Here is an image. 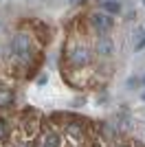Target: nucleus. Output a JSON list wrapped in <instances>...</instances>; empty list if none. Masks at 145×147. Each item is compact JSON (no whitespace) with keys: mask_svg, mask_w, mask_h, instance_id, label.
Returning <instances> with one entry per match:
<instances>
[{"mask_svg":"<svg viewBox=\"0 0 145 147\" xmlns=\"http://www.w3.org/2000/svg\"><path fill=\"white\" fill-rule=\"evenodd\" d=\"M119 147H130V145H119Z\"/></svg>","mask_w":145,"mask_h":147,"instance_id":"obj_12","label":"nucleus"},{"mask_svg":"<svg viewBox=\"0 0 145 147\" xmlns=\"http://www.w3.org/2000/svg\"><path fill=\"white\" fill-rule=\"evenodd\" d=\"M64 136L68 138L70 145H79V143L84 141V123H79V121L66 123L64 125Z\"/></svg>","mask_w":145,"mask_h":147,"instance_id":"obj_4","label":"nucleus"},{"mask_svg":"<svg viewBox=\"0 0 145 147\" xmlns=\"http://www.w3.org/2000/svg\"><path fill=\"white\" fill-rule=\"evenodd\" d=\"M68 61H70L72 66H77V68L88 66L92 61V53L86 49V46H72L70 53H68Z\"/></svg>","mask_w":145,"mask_h":147,"instance_id":"obj_2","label":"nucleus"},{"mask_svg":"<svg viewBox=\"0 0 145 147\" xmlns=\"http://www.w3.org/2000/svg\"><path fill=\"white\" fill-rule=\"evenodd\" d=\"M145 49V33H143V37H141V42L136 44V51H143Z\"/></svg>","mask_w":145,"mask_h":147,"instance_id":"obj_10","label":"nucleus"},{"mask_svg":"<svg viewBox=\"0 0 145 147\" xmlns=\"http://www.w3.org/2000/svg\"><path fill=\"white\" fill-rule=\"evenodd\" d=\"M143 99H145V94H143Z\"/></svg>","mask_w":145,"mask_h":147,"instance_id":"obj_14","label":"nucleus"},{"mask_svg":"<svg viewBox=\"0 0 145 147\" xmlns=\"http://www.w3.org/2000/svg\"><path fill=\"white\" fill-rule=\"evenodd\" d=\"M112 51H115L112 40H110L108 35H99V40H97V53H99L101 57H110Z\"/></svg>","mask_w":145,"mask_h":147,"instance_id":"obj_6","label":"nucleus"},{"mask_svg":"<svg viewBox=\"0 0 145 147\" xmlns=\"http://www.w3.org/2000/svg\"><path fill=\"white\" fill-rule=\"evenodd\" d=\"M72 5H79V2H84V0H70Z\"/></svg>","mask_w":145,"mask_h":147,"instance_id":"obj_11","label":"nucleus"},{"mask_svg":"<svg viewBox=\"0 0 145 147\" xmlns=\"http://www.w3.org/2000/svg\"><path fill=\"white\" fill-rule=\"evenodd\" d=\"M7 134H9V127H7V123L0 119V141H5L7 138Z\"/></svg>","mask_w":145,"mask_h":147,"instance_id":"obj_9","label":"nucleus"},{"mask_svg":"<svg viewBox=\"0 0 145 147\" xmlns=\"http://www.w3.org/2000/svg\"><path fill=\"white\" fill-rule=\"evenodd\" d=\"M90 22H92V26L97 29L99 35H106V33L112 29V24H115V20L110 18V13H106V11L92 13V16H90Z\"/></svg>","mask_w":145,"mask_h":147,"instance_id":"obj_3","label":"nucleus"},{"mask_svg":"<svg viewBox=\"0 0 145 147\" xmlns=\"http://www.w3.org/2000/svg\"><path fill=\"white\" fill-rule=\"evenodd\" d=\"M101 9L106 13H110V16H117V13L121 11V2H119V0H103Z\"/></svg>","mask_w":145,"mask_h":147,"instance_id":"obj_7","label":"nucleus"},{"mask_svg":"<svg viewBox=\"0 0 145 147\" xmlns=\"http://www.w3.org/2000/svg\"><path fill=\"white\" fill-rule=\"evenodd\" d=\"M13 103V92L7 88H0V108H9Z\"/></svg>","mask_w":145,"mask_h":147,"instance_id":"obj_8","label":"nucleus"},{"mask_svg":"<svg viewBox=\"0 0 145 147\" xmlns=\"http://www.w3.org/2000/svg\"><path fill=\"white\" fill-rule=\"evenodd\" d=\"M11 55L20 61V64H29L31 59V35L29 33H16L11 40Z\"/></svg>","mask_w":145,"mask_h":147,"instance_id":"obj_1","label":"nucleus"},{"mask_svg":"<svg viewBox=\"0 0 145 147\" xmlns=\"http://www.w3.org/2000/svg\"><path fill=\"white\" fill-rule=\"evenodd\" d=\"M64 138H62L60 132H55V129H46L42 136H40V141H37V147H62Z\"/></svg>","mask_w":145,"mask_h":147,"instance_id":"obj_5","label":"nucleus"},{"mask_svg":"<svg viewBox=\"0 0 145 147\" xmlns=\"http://www.w3.org/2000/svg\"><path fill=\"white\" fill-rule=\"evenodd\" d=\"M143 84H145V79H143Z\"/></svg>","mask_w":145,"mask_h":147,"instance_id":"obj_15","label":"nucleus"},{"mask_svg":"<svg viewBox=\"0 0 145 147\" xmlns=\"http://www.w3.org/2000/svg\"><path fill=\"white\" fill-rule=\"evenodd\" d=\"M143 5H145V0H143Z\"/></svg>","mask_w":145,"mask_h":147,"instance_id":"obj_13","label":"nucleus"}]
</instances>
